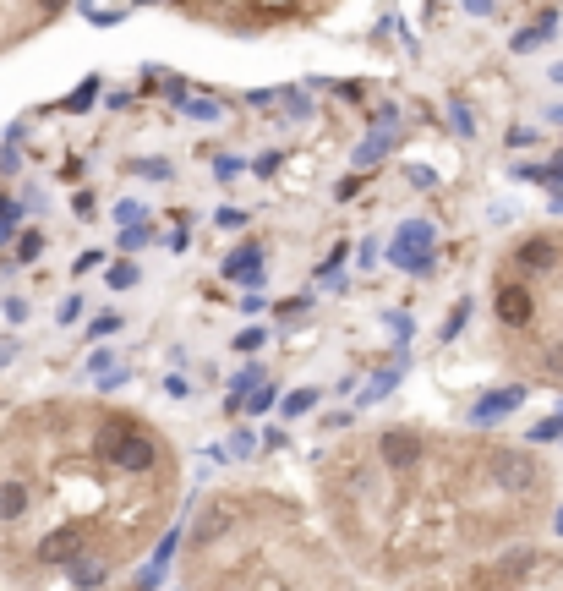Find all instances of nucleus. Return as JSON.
<instances>
[{
  "label": "nucleus",
  "instance_id": "nucleus-1",
  "mask_svg": "<svg viewBox=\"0 0 563 591\" xmlns=\"http://www.w3.org/2000/svg\"><path fill=\"white\" fill-rule=\"evenodd\" d=\"M93 460L115 477H154V471H164V444L137 416H104L93 427Z\"/></svg>",
  "mask_w": 563,
  "mask_h": 591
},
{
  "label": "nucleus",
  "instance_id": "nucleus-2",
  "mask_svg": "<svg viewBox=\"0 0 563 591\" xmlns=\"http://www.w3.org/2000/svg\"><path fill=\"white\" fill-rule=\"evenodd\" d=\"M482 466H487V482H492V488L509 493V498H525V493L542 488V466H536L531 449H503V444H492Z\"/></svg>",
  "mask_w": 563,
  "mask_h": 591
},
{
  "label": "nucleus",
  "instance_id": "nucleus-3",
  "mask_svg": "<svg viewBox=\"0 0 563 591\" xmlns=\"http://www.w3.org/2000/svg\"><path fill=\"white\" fill-rule=\"evenodd\" d=\"M372 449H378V466L389 471V477H416V471L427 466V455H432V444L416 433V427H383Z\"/></svg>",
  "mask_w": 563,
  "mask_h": 591
},
{
  "label": "nucleus",
  "instance_id": "nucleus-4",
  "mask_svg": "<svg viewBox=\"0 0 563 591\" xmlns=\"http://www.w3.org/2000/svg\"><path fill=\"white\" fill-rule=\"evenodd\" d=\"M432 247H438V230H432L427 219H405V225L394 230L389 258L400 263L405 274H432Z\"/></svg>",
  "mask_w": 563,
  "mask_h": 591
},
{
  "label": "nucleus",
  "instance_id": "nucleus-5",
  "mask_svg": "<svg viewBox=\"0 0 563 591\" xmlns=\"http://www.w3.org/2000/svg\"><path fill=\"white\" fill-rule=\"evenodd\" d=\"M39 564H72V559H82V553H88V526H82V520H66V526H55V531H44L39 537Z\"/></svg>",
  "mask_w": 563,
  "mask_h": 591
},
{
  "label": "nucleus",
  "instance_id": "nucleus-6",
  "mask_svg": "<svg viewBox=\"0 0 563 591\" xmlns=\"http://www.w3.org/2000/svg\"><path fill=\"white\" fill-rule=\"evenodd\" d=\"M492 312H498L503 329H531V318H536V296H531V285L503 280V285H498V296H492Z\"/></svg>",
  "mask_w": 563,
  "mask_h": 591
},
{
  "label": "nucleus",
  "instance_id": "nucleus-7",
  "mask_svg": "<svg viewBox=\"0 0 563 591\" xmlns=\"http://www.w3.org/2000/svg\"><path fill=\"white\" fill-rule=\"evenodd\" d=\"M230 531H236V498H214V504L203 509V520L192 526V548L208 553L219 537H230Z\"/></svg>",
  "mask_w": 563,
  "mask_h": 591
},
{
  "label": "nucleus",
  "instance_id": "nucleus-8",
  "mask_svg": "<svg viewBox=\"0 0 563 591\" xmlns=\"http://www.w3.org/2000/svg\"><path fill=\"white\" fill-rule=\"evenodd\" d=\"M263 263H268L263 241H241V247L219 263V274H225L230 285H263Z\"/></svg>",
  "mask_w": 563,
  "mask_h": 591
},
{
  "label": "nucleus",
  "instance_id": "nucleus-9",
  "mask_svg": "<svg viewBox=\"0 0 563 591\" xmlns=\"http://www.w3.org/2000/svg\"><path fill=\"white\" fill-rule=\"evenodd\" d=\"M563 263V247L553 236H525L520 247H514V269L520 274H547V269H558Z\"/></svg>",
  "mask_w": 563,
  "mask_h": 591
},
{
  "label": "nucleus",
  "instance_id": "nucleus-10",
  "mask_svg": "<svg viewBox=\"0 0 563 591\" xmlns=\"http://www.w3.org/2000/svg\"><path fill=\"white\" fill-rule=\"evenodd\" d=\"M520 405H525V384H514V389H498V394H482V400L471 405V427H487V422H498V416L520 411Z\"/></svg>",
  "mask_w": 563,
  "mask_h": 591
},
{
  "label": "nucleus",
  "instance_id": "nucleus-11",
  "mask_svg": "<svg viewBox=\"0 0 563 591\" xmlns=\"http://www.w3.org/2000/svg\"><path fill=\"white\" fill-rule=\"evenodd\" d=\"M542 570V553L536 548H509L498 564H492V581H531Z\"/></svg>",
  "mask_w": 563,
  "mask_h": 591
},
{
  "label": "nucleus",
  "instance_id": "nucleus-12",
  "mask_svg": "<svg viewBox=\"0 0 563 591\" xmlns=\"http://www.w3.org/2000/svg\"><path fill=\"white\" fill-rule=\"evenodd\" d=\"M28 504H33V488L22 477L0 482V520H22V515H28Z\"/></svg>",
  "mask_w": 563,
  "mask_h": 591
},
{
  "label": "nucleus",
  "instance_id": "nucleus-13",
  "mask_svg": "<svg viewBox=\"0 0 563 591\" xmlns=\"http://www.w3.org/2000/svg\"><path fill=\"white\" fill-rule=\"evenodd\" d=\"M66 575H72V586H104L110 581V564H99L93 553H82V559L66 564Z\"/></svg>",
  "mask_w": 563,
  "mask_h": 591
},
{
  "label": "nucleus",
  "instance_id": "nucleus-14",
  "mask_svg": "<svg viewBox=\"0 0 563 591\" xmlns=\"http://www.w3.org/2000/svg\"><path fill=\"white\" fill-rule=\"evenodd\" d=\"M389 148H394V132H389V126H372V137L356 148V165H361V170H372L383 154H389Z\"/></svg>",
  "mask_w": 563,
  "mask_h": 591
},
{
  "label": "nucleus",
  "instance_id": "nucleus-15",
  "mask_svg": "<svg viewBox=\"0 0 563 591\" xmlns=\"http://www.w3.org/2000/svg\"><path fill=\"white\" fill-rule=\"evenodd\" d=\"M553 28H558V11H542V17H536V28H525V33H514V50H536V44H547L553 39Z\"/></svg>",
  "mask_w": 563,
  "mask_h": 591
},
{
  "label": "nucleus",
  "instance_id": "nucleus-16",
  "mask_svg": "<svg viewBox=\"0 0 563 591\" xmlns=\"http://www.w3.org/2000/svg\"><path fill=\"white\" fill-rule=\"evenodd\" d=\"M257 384H263V367H241V373L236 378H230V400H225V411H241V405H246V394H252Z\"/></svg>",
  "mask_w": 563,
  "mask_h": 591
},
{
  "label": "nucleus",
  "instance_id": "nucleus-17",
  "mask_svg": "<svg viewBox=\"0 0 563 591\" xmlns=\"http://www.w3.org/2000/svg\"><path fill=\"white\" fill-rule=\"evenodd\" d=\"M400 378H405V356H400V367H383V373H378V378H372V389H367V394H361V400H356V405H372V400H383V394H389L394 384H400Z\"/></svg>",
  "mask_w": 563,
  "mask_h": 591
},
{
  "label": "nucleus",
  "instance_id": "nucleus-18",
  "mask_svg": "<svg viewBox=\"0 0 563 591\" xmlns=\"http://www.w3.org/2000/svg\"><path fill=\"white\" fill-rule=\"evenodd\" d=\"M449 132L454 137H476V115H471V104H465L460 94L449 99Z\"/></svg>",
  "mask_w": 563,
  "mask_h": 591
},
{
  "label": "nucleus",
  "instance_id": "nucleus-19",
  "mask_svg": "<svg viewBox=\"0 0 563 591\" xmlns=\"http://www.w3.org/2000/svg\"><path fill=\"white\" fill-rule=\"evenodd\" d=\"M558 438H563V405H558L553 416H542V422L531 427V444H558Z\"/></svg>",
  "mask_w": 563,
  "mask_h": 591
},
{
  "label": "nucleus",
  "instance_id": "nucleus-20",
  "mask_svg": "<svg viewBox=\"0 0 563 591\" xmlns=\"http://www.w3.org/2000/svg\"><path fill=\"white\" fill-rule=\"evenodd\" d=\"M181 110L192 115V121H219V115H225V104H219V99H181Z\"/></svg>",
  "mask_w": 563,
  "mask_h": 591
},
{
  "label": "nucleus",
  "instance_id": "nucleus-21",
  "mask_svg": "<svg viewBox=\"0 0 563 591\" xmlns=\"http://www.w3.org/2000/svg\"><path fill=\"white\" fill-rule=\"evenodd\" d=\"M274 405H279V389H274V384H268V389H252V394H246V405H241V411L263 416V411H274Z\"/></svg>",
  "mask_w": 563,
  "mask_h": 591
},
{
  "label": "nucleus",
  "instance_id": "nucleus-22",
  "mask_svg": "<svg viewBox=\"0 0 563 591\" xmlns=\"http://www.w3.org/2000/svg\"><path fill=\"white\" fill-rule=\"evenodd\" d=\"M312 405H318V394H312V389H296V394H285V400H279V411H285V416H307Z\"/></svg>",
  "mask_w": 563,
  "mask_h": 591
},
{
  "label": "nucleus",
  "instance_id": "nucleus-23",
  "mask_svg": "<svg viewBox=\"0 0 563 591\" xmlns=\"http://www.w3.org/2000/svg\"><path fill=\"white\" fill-rule=\"evenodd\" d=\"M148 241H154V230H148V225H121V252H143Z\"/></svg>",
  "mask_w": 563,
  "mask_h": 591
},
{
  "label": "nucleus",
  "instance_id": "nucleus-24",
  "mask_svg": "<svg viewBox=\"0 0 563 591\" xmlns=\"http://www.w3.org/2000/svg\"><path fill=\"white\" fill-rule=\"evenodd\" d=\"M93 99H99V77H88V83H82L77 94L66 99V110H72V115H82V110H93Z\"/></svg>",
  "mask_w": 563,
  "mask_h": 591
},
{
  "label": "nucleus",
  "instance_id": "nucleus-25",
  "mask_svg": "<svg viewBox=\"0 0 563 591\" xmlns=\"http://www.w3.org/2000/svg\"><path fill=\"white\" fill-rule=\"evenodd\" d=\"M137 280H143V269H137V263H115V269H110V291H132Z\"/></svg>",
  "mask_w": 563,
  "mask_h": 591
},
{
  "label": "nucleus",
  "instance_id": "nucleus-26",
  "mask_svg": "<svg viewBox=\"0 0 563 591\" xmlns=\"http://www.w3.org/2000/svg\"><path fill=\"white\" fill-rule=\"evenodd\" d=\"M137 176H143V181H170L175 176V170H170V159H137Z\"/></svg>",
  "mask_w": 563,
  "mask_h": 591
},
{
  "label": "nucleus",
  "instance_id": "nucleus-27",
  "mask_svg": "<svg viewBox=\"0 0 563 591\" xmlns=\"http://www.w3.org/2000/svg\"><path fill=\"white\" fill-rule=\"evenodd\" d=\"M39 252H44V236H39V230L17 236V263H39Z\"/></svg>",
  "mask_w": 563,
  "mask_h": 591
},
{
  "label": "nucleus",
  "instance_id": "nucleus-28",
  "mask_svg": "<svg viewBox=\"0 0 563 591\" xmlns=\"http://www.w3.org/2000/svg\"><path fill=\"white\" fill-rule=\"evenodd\" d=\"M175 548H181V526H170V531H164V542H159V553H154V564H159V570H170Z\"/></svg>",
  "mask_w": 563,
  "mask_h": 591
},
{
  "label": "nucleus",
  "instance_id": "nucleus-29",
  "mask_svg": "<svg viewBox=\"0 0 563 591\" xmlns=\"http://www.w3.org/2000/svg\"><path fill=\"white\" fill-rule=\"evenodd\" d=\"M542 367H547L553 378H563V340H547V345H542Z\"/></svg>",
  "mask_w": 563,
  "mask_h": 591
},
{
  "label": "nucleus",
  "instance_id": "nucleus-30",
  "mask_svg": "<svg viewBox=\"0 0 563 591\" xmlns=\"http://www.w3.org/2000/svg\"><path fill=\"white\" fill-rule=\"evenodd\" d=\"M263 345H268V329H241V334H236V351H246V356L263 351Z\"/></svg>",
  "mask_w": 563,
  "mask_h": 591
},
{
  "label": "nucleus",
  "instance_id": "nucleus-31",
  "mask_svg": "<svg viewBox=\"0 0 563 591\" xmlns=\"http://www.w3.org/2000/svg\"><path fill=\"white\" fill-rule=\"evenodd\" d=\"M72 0H33V22H55Z\"/></svg>",
  "mask_w": 563,
  "mask_h": 591
},
{
  "label": "nucleus",
  "instance_id": "nucleus-32",
  "mask_svg": "<svg viewBox=\"0 0 563 591\" xmlns=\"http://www.w3.org/2000/svg\"><path fill=\"white\" fill-rule=\"evenodd\" d=\"M465 323H471V301H460V307L449 312V323H443V340H454V334H460Z\"/></svg>",
  "mask_w": 563,
  "mask_h": 591
},
{
  "label": "nucleus",
  "instance_id": "nucleus-33",
  "mask_svg": "<svg viewBox=\"0 0 563 591\" xmlns=\"http://www.w3.org/2000/svg\"><path fill=\"white\" fill-rule=\"evenodd\" d=\"M241 165H246V159H236V154H219V159H214V176H219V181H236V176H241Z\"/></svg>",
  "mask_w": 563,
  "mask_h": 591
},
{
  "label": "nucleus",
  "instance_id": "nucleus-34",
  "mask_svg": "<svg viewBox=\"0 0 563 591\" xmlns=\"http://www.w3.org/2000/svg\"><path fill=\"white\" fill-rule=\"evenodd\" d=\"M214 225H219V230H246V208H219Z\"/></svg>",
  "mask_w": 563,
  "mask_h": 591
},
{
  "label": "nucleus",
  "instance_id": "nucleus-35",
  "mask_svg": "<svg viewBox=\"0 0 563 591\" xmlns=\"http://www.w3.org/2000/svg\"><path fill=\"white\" fill-rule=\"evenodd\" d=\"M367 126H389V132H394V126H400V104H378Z\"/></svg>",
  "mask_w": 563,
  "mask_h": 591
},
{
  "label": "nucleus",
  "instance_id": "nucleus-36",
  "mask_svg": "<svg viewBox=\"0 0 563 591\" xmlns=\"http://www.w3.org/2000/svg\"><path fill=\"white\" fill-rule=\"evenodd\" d=\"M115 329H121V318H115V312H104V318L88 323V340H104V334H115Z\"/></svg>",
  "mask_w": 563,
  "mask_h": 591
},
{
  "label": "nucleus",
  "instance_id": "nucleus-37",
  "mask_svg": "<svg viewBox=\"0 0 563 591\" xmlns=\"http://www.w3.org/2000/svg\"><path fill=\"white\" fill-rule=\"evenodd\" d=\"M72 214H77V219H93V214H99V197H93V192H77V197H72Z\"/></svg>",
  "mask_w": 563,
  "mask_h": 591
},
{
  "label": "nucleus",
  "instance_id": "nucleus-38",
  "mask_svg": "<svg viewBox=\"0 0 563 591\" xmlns=\"http://www.w3.org/2000/svg\"><path fill=\"white\" fill-rule=\"evenodd\" d=\"M115 219H121V225H132V219H143V203H137V197H126V203H115Z\"/></svg>",
  "mask_w": 563,
  "mask_h": 591
},
{
  "label": "nucleus",
  "instance_id": "nucleus-39",
  "mask_svg": "<svg viewBox=\"0 0 563 591\" xmlns=\"http://www.w3.org/2000/svg\"><path fill=\"white\" fill-rule=\"evenodd\" d=\"M279 159H285V154H279V148H274V154H263V159H252V170H257V176H274V170H279Z\"/></svg>",
  "mask_w": 563,
  "mask_h": 591
},
{
  "label": "nucleus",
  "instance_id": "nucleus-40",
  "mask_svg": "<svg viewBox=\"0 0 563 591\" xmlns=\"http://www.w3.org/2000/svg\"><path fill=\"white\" fill-rule=\"evenodd\" d=\"M164 394H170V400H186V394H192V384H186L181 373H170V378H164Z\"/></svg>",
  "mask_w": 563,
  "mask_h": 591
},
{
  "label": "nucleus",
  "instance_id": "nucleus-41",
  "mask_svg": "<svg viewBox=\"0 0 563 591\" xmlns=\"http://www.w3.org/2000/svg\"><path fill=\"white\" fill-rule=\"evenodd\" d=\"M164 99L181 104V99H186V77H164Z\"/></svg>",
  "mask_w": 563,
  "mask_h": 591
},
{
  "label": "nucleus",
  "instance_id": "nucleus-42",
  "mask_svg": "<svg viewBox=\"0 0 563 591\" xmlns=\"http://www.w3.org/2000/svg\"><path fill=\"white\" fill-rule=\"evenodd\" d=\"M361 192V176H345V181H339V187H334V197H339V203H350V197H356Z\"/></svg>",
  "mask_w": 563,
  "mask_h": 591
},
{
  "label": "nucleus",
  "instance_id": "nucleus-43",
  "mask_svg": "<svg viewBox=\"0 0 563 591\" xmlns=\"http://www.w3.org/2000/svg\"><path fill=\"white\" fill-rule=\"evenodd\" d=\"M525 143H536L531 126H509V148H525Z\"/></svg>",
  "mask_w": 563,
  "mask_h": 591
},
{
  "label": "nucleus",
  "instance_id": "nucleus-44",
  "mask_svg": "<svg viewBox=\"0 0 563 591\" xmlns=\"http://www.w3.org/2000/svg\"><path fill=\"white\" fill-rule=\"evenodd\" d=\"M389 329H394V334H400V340H410V329H416V323H410V318H405V312H389Z\"/></svg>",
  "mask_w": 563,
  "mask_h": 591
},
{
  "label": "nucleus",
  "instance_id": "nucleus-45",
  "mask_svg": "<svg viewBox=\"0 0 563 591\" xmlns=\"http://www.w3.org/2000/svg\"><path fill=\"white\" fill-rule=\"evenodd\" d=\"M345 252H350V247H334V252H328V258L318 263V274H334V269H339V263H345Z\"/></svg>",
  "mask_w": 563,
  "mask_h": 591
},
{
  "label": "nucleus",
  "instance_id": "nucleus-46",
  "mask_svg": "<svg viewBox=\"0 0 563 591\" xmlns=\"http://www.w3.org/2000/svg\"><path fill=\"white\" fill-rule=\"evenodd\" d=\"M99 263H104V252H82L72 269H77V274H88V269H99Z\"/></svg>",
  "mask_w": 563,
  "mask_h": 591
},
{
  "label": "nucleus",
  "instance_id": "nucleus-47",
  "mask_svg": "<svg viewBox=\"0 0 563 591\" xmlns=\"http://www.w3.org/2000/svg\"><path fill=\"white\" fill-rule=\"evenodd\" d=\"M339 99H350V104H361V99H367V88H361V83H339Z\"/></svg>",
  "mask_w": 563,
  "mask_h": 591
},
{
  "label": "nucleus",
  "instance_id": "nucleus-48",
  "mask_svg": "<svg viewBox=\"0 0 563 591\" xmlns=\"http://www.w3.org/2000/svg\"><path fill=\"white\" fill-rule=\"evenodd\" d=\"M77 312H82V296H66V301H61V323H72Z\"/></svg>",
  "mask_w": 563,
  "mask_h": 591
},
{
  "label": "nucleus",
  "instance_id": "nucleus-49",
  "mask_svg": "<svg viewBox=\"0 0 563 591\" xmlns=\"http://www.w3.org/2000/svg\"><path fill=\"white\" fill-rule=\"evenodd\" d=\"M186 241H192V236H186V219H181V225L170 230V247H175V252H186Z\"/></svg>",
  "mask_w": 563,
  "mask_h": 591
},
{
  "label": "nucleus",
  "instance_id": "nucleus-50",
  "mask_svg": "<svg viewBox=\"0 0 563 591\" xmlns=\"http://www.w3.org/2000/svg\"><path fill=\"white\" fill-rule=\"evenodd\" d=\"M553 208H558V214H563V187H553Z\"/></svg>",
  "mask_w": 563,
  "mask_h": 591
},
{
  "label": "nucleus",
  "instance_id": "nucleus-51",
  "mask_svg": "<svg viewBox=\"0 0 563 591\" xmlns=\"http://www.w3.org/2000/svg\"><path fill=\"white\" fill-rule=\"evenodd\" d=\"M553 83H563V66H553Z\"/></svg>",
  "mask_w": 563,
  "mask_h": 591
},
{
  "label": "nucleus",
  "instance_id": "nucleus-52",
  "mask_svg": "<svg viewBox=\"0 0 563 591\" xmlns=\"http://www.w3.org/2000/svg\"><path fill=\"white\" fill-rule=\"evenodd\" d=\"M558 531H563V509H558Z\"/></svg>",
  "mask_w": 563,
  "mask_h": 591
}]
</instances>
